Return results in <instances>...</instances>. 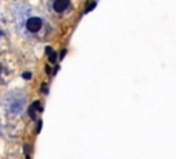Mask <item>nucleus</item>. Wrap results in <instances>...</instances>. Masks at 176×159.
Masks as SVG:
<instances>
[{"instance_id": "nucleus-1", "label": "nucleus", "mask_w": 176, "mask_h": 159, "mask_svg": "<svg viewBox=\"0 0 176 159\" xmlns=\"http://www.w3.org/2000/svg\"><path fill=\"white\" fill-rule=\"evenodd\" d=\"M14 17L17 32L24 38H37L48 32L45 18L29 6H17L14 8Z\"/></svg>"}, {"instance_id": "nucleus-2", "label": "nucleus", "mask_w": 176, "mask_h": 159, "mask_svg": "<svg viewBox=\"0 0 176 159\" xmlns=\"http://www.w3.org/2000/svg\"><path fill=\"white\" fill-rule=\"evenodd\" d=\"M26 107V98L24 94L17 93V94H11L7 97L6 100V109L10 112L11 115H21L25 111Z\"/></svg>"}, {"instance_id": "nucleus-4", "label": "nucleus", "mask_w": 176, "mask_h": 159, "mask_svg": "<svg viewBox=\"0 0 176 159\" xmlns=\"http://www.w3.org/2000/svg\"><path fill=\"white\" fill-rule=\"evenodd\" d=\"M95 7V3H91V4H89L88 6V7H87V10H85V13H88V11H91V10L92 8H94Z\"/></svg>"}, {"instance_id": "nucleus-5", "label": "nucleus", "mask_w": 176, "mask_h": 159, "mask_svg": "<svg viewBox=\"0 0 176 159\" xmlns=\"http://www.w3.org/2000/svg\"><path fill=\"white\" fill-rule=\"evenodd\" d=\"M24 78H25V79H29V78H31V74H29V72H25V74H24Z\"/></svg>"}, {"instance_id": "nucleus-3", "label": "nucleus", "mask_w": 176, "mask_h": 159, "mask_svg": "<svg viewBox=\"0 0 176 159\" xmlns=\"http://www.w3.org/2000/svg\"><path fill=\"white\" fill-rule=\"evenodd\" d=\"M69 4H70V0H54L52 7H54L56 13H62L69 7Z\"/></svg>"}, {"instance_id": "nucleus-6", "label": "nucleus", "mask_w": 176, "mask_h": 159, "mask_svg": "<svg viewBox=\"0 0 176 159\" xmlns=\"http://www.w3.org/2000/svg\"><path fill=\"white\" fill-rule=\"evenodd\" d=\"M0 74H2V68H0Z\"/></svg>"}]
</instances>
